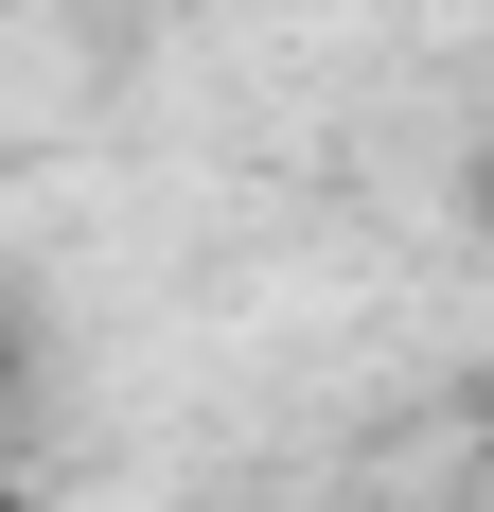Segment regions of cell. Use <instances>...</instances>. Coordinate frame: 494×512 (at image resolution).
Wrapping results in <instances>:
<instances>
[{"instance_id": "7a4b0ae2", "label": "cell", "mask_w": 494, "mask_h": 512, "mask_svg": "<svg viewBox=\"0 0 494 512\" xmlns=\"http://www.w3.org/2000/svg\"><path fill=\"white\" fill-rule=\"evenodd\" d=\"M477 230H494V159H477Z\"/></svg>"}, {"instance_id": "6da1fadb", "label": "cell", "mask_w": 494, "mask_h": 512, "mask_svg": "<svg viewBox=\"0 0 494 512\" xmlns=\"http://www.w3.org/2000/svg\"><path fill=\"white\" fill-rule=\"evenodd\" d=\"M18 389H36V318L0 301V407H18Z\"/></svg>"}]
</instances>
